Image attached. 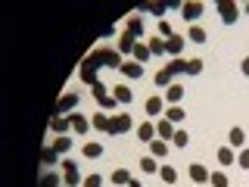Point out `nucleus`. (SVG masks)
Instances as JSON below:
<instances>
[{
  "instance_id": "nucleus-1",
  "label": "nucleus",
  "mask_w": 249,
  "mask_h": 187,
  "mask_svg": "<svg viewBox=\"0 0 249 187\" xmlns=\"http://www.w3.org/2000/svg\"><path fill=\"white\" fill-rule=\"evenodd\" d=\"M215 13H218V19H221V25L231 28V25H237V22H240L243 6L233 3V0H218V3H215Z\"/></svg>"
},
{
  "instance_id": "nucleus-2",
  "label": "nucleus",
  "mask_w": 249,
  "mask_h": 187,
  "mask_svg": "<svg viewBox=\"0 0 249 187\" xmlns=\"http://www.w3.org/2000/svg\"><path fill=\"white\" fill-rule=\"evenodd\" d=\"M137 125L134 119H131L128 112H112L109 115V137H122V134H128V131H134Z\"/></svg>"
},
{
  "instance_id": "nucleus-3",
  "label": "nucleus",
  "mask_w": 249,
  "mask_h": 187,
  "mask_svg": "<svg viewBox=\"0 0 249 187\" xmlns=\"http://www.w3.org/2000/svg\"><path fill=\"white\" fill-rule=\"evenodd\" d=\"M178 10H181V19L187 25H199L202 13H206V3L202 0H184V3H178Z\"/></svg>"
},
{
  "instance_id": "nucleus-4",
  "label": "nucleus",
  "mask_w": 249,
  "mask_h": 187,
  "mask_svg": "<svg viewBox=\"0 0 249 187\" xmlns=\"http://www.w3.org/2000/svg\"><path fill=\"white\" fill-rule=\"evenodd\" d=\"M143 112H146V119H162V112H165V97L162 94H150L146 97V103H143Z\"/></svg>"
},
{
  "instance_id": "nucleus-5",
  "label": "nucleus",
  "mask_w": 249,
  "mask_h": 187,
  "mask_svg": "<svg viewBox=\"0 0 249 187\" xmlns=\"http://www.w3.org/2000/svg\"><path fill=\"white\" fill-rule=\"evenodd\" d=\"M209 175H212V171L202 166V162H190V166H187V178L193 181V187H206L209 184Z\"/></svg>"
},
{
  "instance_id": "nucleus-6",
  "label": "nucleus",
  "mask_w": 249,
  "mask_h": 187,
  "mask_svg": "<svg viewBox=\"0 0 249 187\" xmlns=\"http://www.w3.org/2000/svg\"><path fill=\"white\" fill-rule=\"evenodd\" d=\"M81 156H84V159H90V162H97V159H103V156H106V147L100 144V140H84V144H81Z\"/></svg>"
},
{
  "instance_id": "nucleus-7",
  "label": "nucleus",
  "mask_w": 249,
  "mask_h": 187,
  "mask_svg": "<svg viewBox=\"0 0 249 187\" xmlns=\"http://www.w3.org/2000/svg\"><path fill=\"white\" fill-rule=\"evenodd\" d=\"M100 53H103V69H115V72L122 69L124 56H122L119 50H115V47H100Z\"/></svg>"
},
{
  "instance_id": "nucleus-8",
  "label": "nucleus",
  "mask_w": 249,
  "mask_h": 187,
  "mask_svg": "<svg viewBox=\"0 0 249 187\" xmlns=\"http://www.w3.org/2000/svg\"><path fill=\"white\" fill-rule=\"evenodd\" d=\"M246 140H249L246 128H240V125H231V131H228V147H231V150H243Z\"/></svg>"
},
{
  "instance_id": "nucleus-9",
  "label": "nucleus",
  "mask_w": 249,
  "mask_h": 187,
  "mask_svg": "<svg viewBox=\"0 0 249 187\" xmlns=\"http://www.w3.org/2000/svg\"><path fill=\"white\" fill-rule=\"evenodd\" d=\"M134 134H137V140H140V144H146V147H150L153 140H156V122H153V119L140 122L137 128H134Z\"/></svg>"
},
{
  "instance_id": "nucleus-10",
  "label": "nucleus",
  "mask_w": 249,
  "mask_h": 187,
  "mask_svg": "<svg viewBox=\"0 0 249 187\" xmlns=\"http://www.w3.org/2000/svg\"><path fill=\"white\" fill-rule=\"evenodd\" d=\"M134 47H137V37H134V35H128V31H122L119 41H115V50H119L122 56L128 59V56H134Z\"/></svg>"
},
{
  "instance_id": "nucleus-11",
  "label": "nucleus",
  "mask_w": 249,
  "mask_h": 187,
  "mask_svg": "<svg viewBox=\"0 0 249 187\" xmlns=\"http://www.w3.org/2000/svg\"><path fill=\"white\" fill-rule=\"evenodd\" d=\"M143 72H146V69L140 66V62H134V59H124L122 69H119V75L128 78V81H137V78H143Z\"/></svg>"
},
{
  "instance_id": "nucleus-12",
  "label": "nucleus",
  "mask_w": 249,
  "mask_h": 187,
  "mask_svg": "<svg viewBox=\"0 0 249 187\" xmlns=\"http://www.w3.org/2000/svg\"><path fill=\"white\" fill-rule=\"evenodd\" d=\"M162 97H165V106H181V100H184V84L171 81L168 88L162 91Z\"/></svg>"
},
{
  "instance_id": "nucleus-13",
  "label": "nucleus",
  "mask_w": 249,
  "mask_h": 187,
  "mask_svg": "<svg viewBox=\"0 0 249 187\" xmlns=\"http://www.w3.org/2000/svg\"><path fill=\"white\" fill-rule=\"evenodd\" d=\"M112 97L119 106H131L134 103V91L128 88V84H112Z\"/></svg>"
},
{
  "instance_id": "nucleus-14",
  "label": "nucleus",
  "mask_w": 249,
  "mask_h": 187,
  "mask_svg": "<svg viewBox=\"0 0 249 187\" xmlns=\"http://www.w3.org/2000/svg\"><path fill=\"white\" fill-rule=\"evenodd\" d=\"M69 122H72V131L78 137H84L90 131V119L88 115H81V112H69Z\"/></svg>"
},
{
  "instance_id": "nucleus-15",
  "label": "nucleus",
  "mask_w": 249,
  "mask_h": 187,
  "mask_svg": "<svg viewBox=\"0 0 249 187\" xmlns=\"http://www.w3.org/2000/svg\"><path fill=\"white\" fill-rule=\"evenodd\" d=\"M184 44H187V37H181V35L168 37V41H165V56H168V59H178V56L184 53Z\"/></svg>"
},
{
  "instance_id": "nucleus-16",
  "label": "nucleus",
  "mask_w": 249,
  "mask_h": 187,
  "mask_svg": "<svg viewBox=\"0 0 249 187\" xmlns=\"http://www.w3.org/2000/svg\"><path fill=\"white\" fill-rule=\"evenodd\" d=\"M215 159H218V166H221V168H228V166H237V150H231V147L224 144V147H218Z\"/></svg>"
},
{
  "instance_id": "nucleus-17",
  "label": "nucleus",
  "mask_w": 249,
  "mask_h": 187,
  "mask_svg": "<svg viewBox=\"0 0 249 187\" xmlns=\"http://www.w3.org/2000/svg\"><path fill=\"white\" fill-rule=\"evenodd\" d=\"M50 131L53 134H69L72 131V122H69V115H50Z\"/></svg>"
},
{
  "instance_id": "nucleus-18",
  "label": "nucleus",
  "mask_w": 249,
  "mask_h": 187,
  "mask_svg": "<svg viewBox=\"0 0 249 187\" xmlns=\"http://www.w3.org/2000/svg\"><path fill=\"white\" fill-rule=\"evenodd\" d=\"M156 137H159V140H168V144H171V137H175V125H171L165 115H162V119H156Z\"/></svg>"
},
{
  "instance_id": "nucleus-19",
  "label": "nucleus",
  "mask_w": 249,
  "mask_h": 187,
  "mask_svg": "<svg viewBox=\"0 0 249 187\" xmlns=\"http://www.w3.org/2000/svg\"><path fill=\"white\" fill-rule=\"evenodd\" d=\"M124 31L134 35V37H143V19H140V13H134V16L124 19Z\"/></svg>"
},
{
  "instance_id": "nucleus-20",
  "label": "nucleus",
  "mask_w": 249,
  "mask_h": 187,
  "mask_svg": "<svg viewBox=\"0 0 249 187\" xmlns=\"http://www.w3.org/2000/svg\"><path fill=\"white\" fill-rule=\"evenodd\" d=\"M131 178H134V175H131L128 168H112V171H109V184H112V187H128Z\"/></svg>"
},
{
  "instance_id": "nucleus-21",
  "label": "nucleus",
  "mask_w": 249,
  "mask_h": 187,
  "mask_svg": "<svg viewBox=\"0 0 249 187\" xmlns=\"http://www.w3.org/2000/svg\"><path fill=\"white\" fill-rule=\"evenodd\" d=\"M162 115H165V119L175 125V128H181V122L187 119V109H184V106H165V112H162Z\"/></svg>"
},
{
  "instance_id": "nucleus-22",
  "label": "nucleus",
  "mask_w": 249,
  "mask_h": 187,
  "mask_svg": "<svg viewBox=\"0 0 249 187\" xmlns=\"http://www.w3.org/2000/svg\"><path fill=\"white\" fill-rule=\"evenodd\" d=\"M187 41L196 44V47H202V44L209 41V31L202 28V25H190V28H187Z\"/></svg>"
},
{
  "instance_id": "nucleus-23",
  "label": "nucleus",
  "mask_w": 249,
  "mask_h": 187,
  "mask_svg": "<svg viewBox=\"0 0 249 187\" xmlns=\"http://www.w3.org/2000/svg\"><path fill=\"white\" fill-rule=\"evenodd\" d=\"M53 150H56L59 156H69V153H72V147H75V140L72 137H69V134H59V137H53Z\"/></svg>"
},
{
  "instance_id": "nucleus-24",
  "label": "nucleus",
  "mask_w": 249,
  "mask_h": 187,
  "mask_svg": "<svg viewBox=\"0 0 249 187\" xmlns=\"http://www.w3.org/2000/svg\"><path fill=\"white\" fill-rule=\"evenodd\" d=\"M162 69H165V72H168L171 78H178V75H187V59H184V56H178V59H168Z\"/></svg>"
},
{
  "instance_id": "nucleus-25",
  "label": "nucleus",
  "mask_w": 249,
  "mask_h": 187,
  "mask_svg": "<svg viewBox=\"0 0 249 187\" xmlns=\"http://www.w3.org/2000/svg\"><path fill=\"white\" fill-rule=\"evenodd\" d=\"M168 150H171L168 140H159V137H156L153 144H150V156H153V159H168Z\"/></svg>"
},
{
  "instance_id": "nucleus-26",
  "label": "nucleus",
  "mask_w": 249,
  "mask_h": 187,
  "mask_svg": "<svg viewBox=\"0 0 249 187\" xmlns=\"http://www.w3.org/2000/svg\"><path fill=\"white\" fill-rule=\"evenodd\" d=\"M159 178H162L165 184H178V178H181V171H178L175 166H171V162H162V166H159Z\"/></svg>"
},
{
  "instance_id": "nucleus-27",
  "label": "nucleus",
  "mask_w": 249,
  "mask_h": 187,
  "mask_svg": "<svg viewBox=\"0 0 249 187\" xmlns=\"http://www.w3.org/2000/svg\"><path fill=\"white\" fill-rule=\"evenodd\" d=\"M97 72H100V69H93V66H88V62H81V69H78V78H81L84 84H90V88H93V84L100 81Z\"/></svg>"
},
{
  "instance_id": "nucleus-28",
  "label": "nucleus",
  "mask_w": 249,
  "mask_h": 187,
  "mask_svg": "<svg viewBox=\"0 0 249 187\" xmlns=\"http://www.w3.org/2000/svg\"><path fill=\"white\" fill-rule=\"evenodd\" d=\"M171 147H175V150H187V147H190V131H187V128H175Z\"/></svg>"
},
{
  "instance_id": "nucleus-29",
  "label": "nucleus",
  "mask_w": 249,
  "mask_h": 187,
  "mask_svg": "<svg viewBox=\"0 0 249 187\" xmlns=\"http://www.w3.org/2000/svg\"><path fill=\"white\" fill-rule=\"evenodd\" d=\"M90 128L109 134V112H93V115H90Z\"/></svg>"
},
{
  "instance_id": "nucleus-30",
  "label": "nucleus",
  "mask_w": 249,
  "mask_h": 187,
  "mask_svg": "<svg viewBox=\"0 0 249 187\" xmlns=\"http://www.w3.org/2000/svg\"><path fill=\"white\" fill-rule=\"evenodd\" d=\"M37 187H62V175H59V171H44V175H41V181H37Z\"/></svg>"
},
{
  "instance_id": "nucleus-31",
  "label": "nucleus",
  "mask_w": 249,
  "mask_h": 187,
  "mask_svg": "<svg viewBox=\"0 0 249 187\" xmlns=\"http://www.w3.org/2000/svg\"><path fill=\"white\" fill-rule=\"evenodd\" d=\"M84 184V175L78 168H72V171H62V187H81Z\"/></svg>"
},
{
  "instance_id": "nucleus-32",
  "label": "nucleus",
  "mask_w": 249,
  "mask_h": 187,
  "mask_svg": "<svg viewBox=\"0 0 249 187\" xmlns=\"http://www.w3.org/2000/svg\"><path fill=\"white\" fill-rule=\"evenodd\" d=\"M159 166H162V162L159 159H153V156H143V159H140V171H143V175H159Z\"/></svg>"
},
{
  "instance_id": "nucleus-33",
  "label": "nucleus",
  "mask_w": 249,
  "mask_h": 187,
  "mask_svg": "<svg viewBox=\"0 0 249 187\" xmlns=\"http://www.w3.org/2000/svg\"><path fill=\"white\" fill-rule=\"evenodd\" d=\"M146 47H150V53H153V56H165V41H162V37H156V35H150V37H146Z\"/></svg>"
},
{
  "instance_id": "nucleus-34",
  "label": "nucleus",
  "mask_w": 249,
  "mask_h": 187,
  "mask_svg": "<svg viewBox=\"0 0 249 187\" xmlns=\"http://www.w3.org/2000/svg\"><path fill=\"white\" fill-rule=\"evenodd\" d=\"M209 187H231V178H228V171L224 168H218L209 175Z\"/></svg>"
},
{
  "instance_id": "nucleus-35",
  "label": "nucleus",
  "mask_w": 249,
  "mask_h": 187,
  "mask_svg": "<svg viewBox=\"0 0 249 187\" xmlns=\"http://www.w3.org/2000/svg\"><path fill=\"white\" fill-rule=\"evenodd\" d=\"M150 56H153V53H150V47H146V41H137V47H134V56H131V59L143 66V62H150Z\"/></svg>"
},
{
  "instance_id": "nucleus-36",
  "label": "nucleus",
  "mask_w": 249,
  "mask_h": 187,
  "mask_svg": "<svg viewBox=\"0 0 249 187\" xmlns=\"http://www.w3.org/2000/svg\"><path fill=\"white\" fill-rule=\"evenodd\" d=\"M75 106H78V94H66V97H62L59 103H56V112H53V115L69 112V109H75Z\"/></svg>"
},
{
  "instance_id": "nucleus-37",
  "label": "nucleus",
  "mask_w": 249,
  "mask_h": 187,
  "mask_svg": "<svg viewBox=\"0 0 249 187\" xmlns=\"http://www.w3.org/2000/svg\"><path fill=\"white\" fill-rule=\"evenodd\" d=\"M109 94H112V91H109V84H103V81H97V84L90 88V97L97 100V103H103V100L109 97Z\"/></svg>"
},
{
  "instance_id": "nucleus-38",
  "label": "nucleus",
  "mask_w": 249,
  "mask_h": 187,
  "mask_svg": "<svg viewBox=\"0 0 249 187\" xmlns=\"http://www.w3.org/2000/svg\"><path fill=\"white\" fill-rule=\"evenodd\" d=\"M41 162L53 168V166H56V162H62V159H59V153L53 150V147H44V150H41Z\"/></svg>"
},
{
  "instance_id": "nucleus-39",
  "label": "nucleus",
  "mask_w": 249,
  "mask_h": 187,
  "mask_svg": "<svg viewBox=\"0 0 249 187\" xmlns=\"http://www.w3.org/2000/svg\"><path fill=\"white\" fill-rule=\"evenodd\" d=\"M106 181H109V178H103L100 171H90V175H84V184L81 187H103Z\"/></svg>"
},
{
  "instance_id": "nucleus-40",
  "label": "nucleus",
  "mask_w": 249,
  "mask_h": 187,
  "mask_svg": "<svg viewBox=\"0 0 249 187\" xmlns=\"http://www.w3.org/2000/svg\"><path fill=\"white\" fill-rule=\"evenodd\" d=\"M171 81H175V78H171V75L165 72V69H159V72L153 75V84H156V88H162V91H165V88H168Z\"/></svg>"
},
{
  "instance_id": "nucleus-41",
  "label": "nucleus",
  "mask_w": 249,
  "mask_h": 187,
  "mask_svg": "<svg viewBox=\"0 0 249 187\" xmlns=\"http://www.w3.org/2000/svg\"><path fill=\"white\" fill-rule=\"evenodd\" d=\"M202 69H206V62H202L199 56L187 59V75H202Z\"/></svg>"
},
{
  "instance_id": "nucleus-42",
  "label": "nucleus",
  "mask_w": 249,
  "mask_h": 187,
  "mask_svg": "<svg viewBox=\"0 0 249 187\" xmlns=\"http://www.w3.org/2000/svg\"><path fill=\"white\" fill-rule=\"evenodd\" d=\"M237 166L243 168V171H249V147H243V150H237Z\"/></svg>"
},
{
  "instance_id": "nucleus-43",
  "label": "nucleus",
  "mask_w": 249,
  "mask_h": 187,
  "mask_svg": "<svg viewBox=\"0 0 249 187\" xmlns=\"http://www.w3.org/2000/svg\"><path fill=\"white\" fill-rule=\"evenodd\" d=\"M175 35H178V31L171 28L165 19H162V22H159V37H162V41H168V37H175Z\"/></svg>"
},
{
  "instance_id": "nucleus-44",
  "label": "nucleus",
  "mask_w": 249,
  "mask_h": 187,
  "mask_svg": "<svg viewBox=\"0 0 249 187\" xmlns=\"http://www.w3.org/2000/svg\"><path fill=\"white\" fill-rule=\"evenodd\" d=\"M100 106H103V109H109V112H112V109H119V103H115V97H112V94H109V97H106Z\"/></svg>"
},
{
  "instance_id": "nucleus-45",
  "label": "nucleus",
  "mask_w": 249,
  "mask_h": 187,
  "mask_svg": "<svg viewBox=\"0 0 249 187\" xmlns=\"http://www.w3.org/2000/svg\"><path fill=\"white\" fill-rule=\"evenodd\" d=\"M59 166H62V171H72V168H78V166H75V159H62Z\"/></svg>"
},
{
  "instance_id": "nucleus-46",
  "label": "nucleus",
  "mask_w": 249,
  "mask_h": 187,
  "mask_svg": "<svg viewBox=\"0 0 249 187\" xmlns=\"http://www.w3.org/2000/svg\"><path fill=\"white\" fill-rule=\"evenodd\" d=\"M240 72H243V75L249 78V56H243V59H240Z\"/></svg>"
},
{
  "instance_id": "nucleus-47",
  "label": "nucleus",
  "mask_w": 249,
  "mask_h": 187,
  "mask_svg": "<svg viewBox=\"0 0 249 187\" xmlns=\"http://www.w3.org/2000/svg\"><path fill=\"white\" fill-rule=\"evenodd\" d=\"M128 187H143V184H140V178H131V181H128Z\"/></svg>"
},
{
  "instance_id": "nucleus-48",
  "label": "nucleus",
  "mask_w": 249,
  "mask_h": 187,
  "mask_svg": "<svg viewBox=\"0 0 249 187\" xmlns=\"http://www.w3.org/2000/svg\"><path fill=\"white\" fill-rule=\"evenodd\" d=\"M243 16H249V3H243Z\"/></svg>"
},
{
  "instance_id": "nucleus-49",
  "label": "nucleus",
  "mask_w": 249,
  "mask_h": 187,
  "mask_svg": "<svg viewBox=\"0 0 249 187\" xmlns=\"http://www.w3.org/2000/svg\"><path fill=\"white\" fill-rule=\"evenodd\" d=\"M246 134H249V131H246Z\"/></svg>"
}]
</instances>
